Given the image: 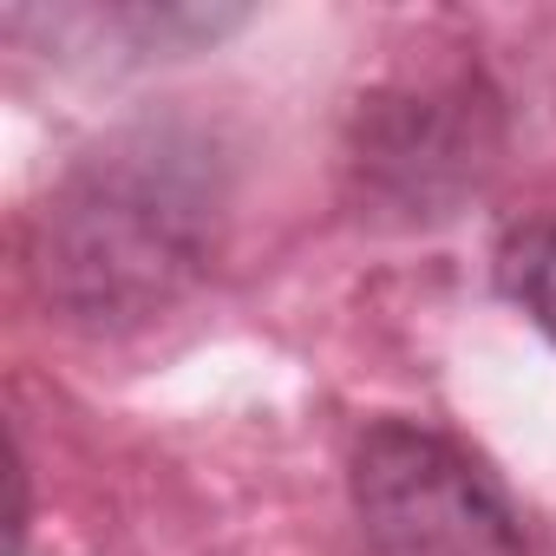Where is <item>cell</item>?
<instances>
[{
  "label": "cell",
  "mask_w": 556,
  "mask_h": 556,
  "mask_svg": "<svg viewBox=\"0 0 556 556\" xmlns=\"http://www.w3.org/2000/svg\"><path fill=\"white\" fill-rule=\"evenodd\" d=\"M157 151H125L73 177L47 210V289L86 321L164 308L203 255V197Z\"/></svg>",
  "instance_id": "6da1fadb"
},
{
  "label": "cell",
  "mask_w": 556,
  "mask_h": 556,
  "mask_svg": "<svg viewBox=\"0 0 556 556\" xmlns=\"http://www.w3.org/2000/svg\"><path fill=\"white\" fill-rule=\"evenodd\" d=\"M367 556H530L497 471L419 419H374L348 458Z\"/></svg>",
  "instance_id": "7a4b0ae2"
},
{
  "label": "cell",
  "mask_w": 556,
  "mask_h": 556,
  "mask_svg": "<svg viewBox=\"0 0 556 556\" xmlns=\"http://www.w3.org/2000/svg\"><path fill=\"white\" fill-rule=\"evenodd\" d=\"M504 295L556 341V210L523 223L510 242H504Z\"/></svg>",
  "instance_id": "3957f363"
}]
</instances>
